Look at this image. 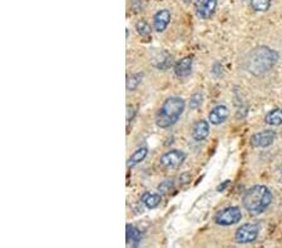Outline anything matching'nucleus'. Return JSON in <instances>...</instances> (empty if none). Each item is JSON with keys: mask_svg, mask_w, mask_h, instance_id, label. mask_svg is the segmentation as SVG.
Returning a JSON list of instances; mask_svg holds the SVG:
<instances>
[{"mask_svg": "<svg viewBox=\"0 0 282 248\" xmlns=\"http://www.w3.org/2000/svg\"><path fill=\"white\" fill-rule=\"evenodd\" d=\"M279 54L269 46H257L248 53L244 62V68L252 75L261 76L271 71L277 63Z\"/></svg>", "mask_w": 282, "mask_h": 248, "instance_id": "nucleus-1", "label": "nucleus"}, {"mask_svg": "<svg viewBox=\"0 0 282 248\" xmlns=\"http://www.w3.org/2000/svg\"><path fill=\"white\" fill-rule=\"evenodd\" d=\"M272 202V193L266 185L257 184L247 189L243 194L242 203L244 210L248 211L251 214H260L263 211H266L267 207Z\"/></svg>", "mask_w": 282, "mask_h": 248, "instance_id": "nucleus-2", "label": "nucleus"}, {"mask_svg": "<svg viewBox=\"0 0 282 248\" xmlns=\"http://www.w3.org/2000/svg\"><path fill=\"white\" fill-rule=\"evenodd\" d=\"M186 108L185 101L181 97H169L164 101L157 114V126L162 129L171 128L178 122Z\"/></svg>", "mask_w": 282, "mask_h": 248, "instance_id": "nucleus-3", "label": "nucleus"}, {"mask_svg": "<svg viewBox=\"0 0 282 248\" xmlns=\"http://www.w3.org/2000/svg\"><path fill=\"white\" fill-rule=\"evenodd\" d=\"M242 219V212L239 207H227L214 215V222L220 226L227 227L239 223Z\"/></svg>", "mask_w": 282, "mask_h": 248, "instance_id": "nucleus-4", "label": "nucleus"}, {"mask_svg": "<svg viewBox=\"0 0 282 248\" xmlns=\"http://www.w3.org/2000/svg\"><path fill=\"white\" fill-rule=\"evenodd\" d=\"M258 232H260V227L257 224L246 223L243 226L240 227L235 233V241L240 245H246V243H251L256 241L258 237Z\"/></svg>", "mask_w": 282, "mask_h": 248, "instance_id": "nucleus-5", "label": "nucleus"}, {"mask_svg": "<svg viewBox=\"0 0 282 248\" xmlns=\"http://www.w3.org/2000/svg\"><path fill=\"white\" fill-rule=\"evenodd\" d=\"M186 161V154L182 150L173 149L169 150V152L164 153L162 157H161V164L164 168L169 169H177L178 167H181L183 164V162Z\"/></svg>", "mask_w": 282, "mask_h": 248, "instance_id": "nucleus-6", "label": "nucleus"}, {"mask_svg": "<svg viewBox=\"0 0 282 248\" xmlns=\"http://www.w3.org/2000/svg\"><path fill=\"white\" fill-rule=\"evenodd\" d=\"M218 0H196V13L201 19H209L216 11Z\"/></svg>", "mask_w": 282, "mask_h": 248, "instance_id": "nucleus-7", "label": "nucleus"}, {"mask_svg": "<svg viewBox=\"0 0 282 248\" xmlns=\"http://www.w3.org/2000/svg\"><path fill=\"white\" fill-rule=\"evenodd\" d=\"M276 133L274 131H263L253 134L251 138V144L256 148H267L275 142Z\"/></svg>", "mask_w": 282, "mask_h": 248, "instance_id": "nucleus-8", "label": "nucleus"}, {"mask_svg": "<svg viewBox=\"0 0 282 248\" xmlns=\"http://www.w3.org/2000/svg\"><path fill=\"white\" fill-rule=\"evenodd\" d=\"M228 115H230V110H228L227 106H223V104H220V106H214L213 109L209 112L208 120L213 126H220L223 122H226Z\"/></svg>", "mask_w": 282, "mask_h": 248, "instance_id": "nucleus-9", "label": "nucleus"}, {"mask_svg": "<svg viewBox=\"0 0 282 248\" xmlns=\"http://www.w3.org/2000/svg\"><path fill=\"white\" fill-rule=\"evenodd\" d=\"M192 67H193V59L192 57H186L183 59L178 60L174 64V74L178 78H186L192 73Z\"/></svg>", "mask_w": 282, "mask_h": 248, "instance_id": "nucleus-10", "label": "nucleus"}, {"mask_svg": "<svg viewBox=\"0 0 282 248\" xmlns=\"http://www.w3.org/2000/svg\"><path fill=\"white\" fill-rule=\"evenodd\" d=\"M209 134V124L206 120H198L195 123L192 128V138L196 142H202L208 137Z\"/></svg>", "mask_w": 282, "mask_h": 248, "instance_id": "nucleus-11", "label": "nucleus"}, {"mask_svg": "<svg viewBox=\"0 0 282 248\" xmlns=\"http://www.w3.org/2000/svg\"><path fill=\"white\" fill-rule=\"evenodd\" d=\"M169 22H171V13L165 9H162V10L156 13L155 18H153V27L161 33V32L167 29Z\"/></svg>", "mask_w": 282, "mask_h": 248, "instance_id": "nucleus-12", "label": "nucleus"}, {"mask_svg": "<svg viewBox=\"0 0 282 248\" xmlns=\"http://www.w3.org/2000/svg\"><path fill=\"white\" fill-rule=\"evenodd\" d=\"M162 201V197L158 193H152V192H146V193L142 196V202L144 203L147 208L152 210V208H156Z\"/></svg>", "mask_w": 282, "mask_h": 248, "instance_id": "nucleus-13", "label": "nucleus"}, {"mask_svg": "<svg viewBox=\"0 0 282 248\" xmlns=\"http://www.w3.org/2000/svg\"><path fill=\"white\" fill-rule=\"evenodd\" d=\"M153 66L158 69H167L172 63V57L169 53L161 52L160 55H156L155 60L152 62Z\"/></svg>", "mask_w": 282, "mask_h": 248, "instance_id": "nucleus-14", "label": "nucleus"}, {"mask_svg": "<svg viewBox=\"0 0 282 248\" xmlns=\"http://www.w3.org/2000/svg\"><path fill=\"white\" fill-rule=\"evenodd\" d=\"M125 232H127V243H132L133 246H138L139 242L142 241V233L132 224H127V228H125Z\"/></svg>", "mask_w": 282, "mask_h": 248, "instance_id": "nucleus-15", "label": "nucleus"}, {"mask_svg": "<svg viewBox=\"0 0 282 248\" xmlns=\"http://www.w3.org/2000/svg\"><path fill=\"white\" fill-rule=\"evenodd\" d=\"M147 154H148V148L147 147H141L139 149H137L136 152L132 154V156L129 157V159H128L127 164L129 167H134L136 164L141 163V162L144 161V158L147 157Z\"/></svg>", "mask_w": 282, "mask_h": 248, "instance_id": "nucleus-16", "label": "nucleus"}, {"mask_svg": "<svg viewBox=\"0 0 282 248\" xmlns=\"http://www.w3.org/2000/svg\"><path fill=\"white\" fill-rule=\"evenodd\" d=\"M265 122L269 124V126H281L282 124V109L281 108H276V109L271 110L269 114L265 118Z\"/></svg>", "mask_w": 282, "mask_h": 248, "instance_id": "nucleus-17", "label": "nucleus"}, {"mask_svg": "<svg viewBox=\"0 0 282 248\" xmlns=\"http://www.w3.org/2000/svg\"><path fill=\"white\" fill-rule=\"evenodd\" d=\"M142 79H143V74L142 73H137L133 74V75L128 76L127 79V89L128 90H134L137 89L139 84H141Z\"/></svg>", "mask_w": 282, "mask_h": 248, "instance_id": "nucleus-18", "label": "nucleus"}, {"mask_svg": "<svg viewBox=\"0 0 282 248\" xmlns=\"http://www.w3.org/2000/svg\"><path fill=\"white\" fill-rule=\"evenodd\" d=\"M270 4H271V0H251L252 8L256 11H260V13L269 10Z\"/></svg>", "mask_w": 282, "mask_h": 248, "instance_id": "nucleus-19", "label": "nucleus"}, {"mask_svg": "<svg viewBox=\"0 0 282 248\" xmlns=\"http://www.w3.org/2000/svg\"><path fill=\"white\" fill-rule=\"evenodd\" d=\"M136 29L141 36H148L149 34H151V32H152V28L149 27L148 23L144 22V20H139V22L137 23Z\"/></svg>", "mask_w": 282, "mask_h": 248, "instance_id": "nucleus-20", "label": "nucleus"}, {"mask_svg": "<svg viewBox=\"0 0 282 248\" xmlns=\"http://www.w3.org/2000/svg\"><path fill=\"white\" fill-rule=\"evenodd\" d=\"M202 102H203V96H202V93H200V92L195 93V94H193L190 99L191 109H197V108H200Z\"/></svg>", "mask_w": 282, "mask_h": 248, "instance_id": "nucleus-21", "label": "nucleus"}, {"mask_svg": "<svg viewBox=\"0 0 282 248\" xmlns=\"http://www.w3.org/2000/svg\"><path fill=\"white\" fill-rule=\"evenodd\" d=\"M172 189H173V180L172 179H165L160 184L161 193L163 194L168 193V192H171Z\"/></svg>", "mask_w": 282, "mask_h": 248, "instance_id": "nucleus-22", "label": "nucleus"}, {"mask_svg": "<svg viewBox=\"0 0 282 248\" xmlns=\"http://www.w3.org/2000/svg\"><path fill=\"white\" fill-rule=\"evenodd\" d=\"M227 184H230V182H228V180H227V182L223 183V184H221L220 187H218V191H222V189H225L226 185H227Z\"/></svg>", "mask_w": 282, "mask_h": 248, "instance_id": "nucleus-23", "label": "nucleus"}, {"mask_svg": "<svg viewBox=\"0 0 282 248\" xmlns=\"http://www.w3.org/2000/svg\"><path fill=\"white\" fill-rule=\"evenodd\" d=\"M183 1H186V3H190L191 0H183Z\"/></svg>", "mask_w": 282, "mask_h": 248, "instance_id": "nucleus-24", "label": "nucleus"}, {"mask_svg": "<svg viewBox=\"0 0 282 248\" xmlns=\"http://www.w3.org/2000/svg\"><path fill=\"white\" fill-rule=\"evenodd\" d=\"M281 182H282V168H281Z\"/></svg>", "mask_w": 282, "mask_h": 248, "instance_id": "nucleus-25", "label": "nucleus"}]
</instances>
